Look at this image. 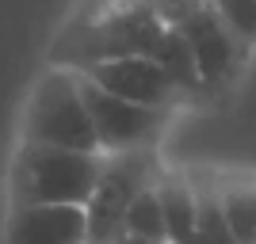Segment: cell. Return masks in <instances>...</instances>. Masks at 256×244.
Returning <instances> with one entry per match:
<instances>
[{
    "mask_svg": "<svg viewBox=\"0 0 256 244\" xmlns=\"http://www.w3.org/2000/svg\"><path fill=\"white\" fill-rule=\"evenodd\" d=\"M76 84H80V96H84L88 118H92V130H96V145L104 157H118V153H142V149H153L164 130L172 126V111H150V107L126 103V99L111 96L104 88H96L88 76L76 73Z\"/></svg>",
    "mask_w": 256,
    "mask_h": 244,
    "instance_id": "obj_6",
    "label": "cell"
},
{
    "mask_svg": "<svg viewBox=\"0 0 256 244\" xmlns=\"http://www.w3.org/2000/svg\"><path fill=\"white\" fill-rule=\"evenodd\" d=\"M115 244H153V241H142V237H126V233H122Z\"/></svg>",
    "mask_w": 256,
    "mask_h": 244,
    "instance_id": "obj_14",
    "label": "cell"
},
{
    "mask_svg": "<svg viewBox=\"0 0 256 244\" xmlns=\"http://www.w3.org/2000/svg\"><path fill=\"white\" fill-rule=\"evenodd\" d=\"M104 160V153H73V149L20 141L8 180L12 210L20 206H80L84 210L100 183Z\"/></svg>",
    "mask_w": 256,
    "mask_h": 244,
    "instance_id": "obj_2",
    "label": "cell"
},
{
    "mask_svg": "<svg viewBox=\"0 0 256 244\" xmlns=\"http://www.w3.org/2000/svg\"><path fill=\"white\" fill-rule=\"evenodd\" d=\"M157 176H160V168H157V160H153V149L107 157L96 191H92V199L84 206L88 244H115L122 237V225H126V214L134 206V199L146 187H153Z\"/></svg>",
    "mask_w": 256,
    "mask_h": 244,
    "instance_id": "obj_5",
    "label": "cell"
},
{
    "mask_svg": "<svg viewBox=\"0 0 256 244\" xmlns=\"http://www.w3.org/2000/svg\"><path fill=\"white\" fill-rule=\"evenodd\" d=\"M8 244H88L80 206H20L8 214Z\"/></svg>",
    "mask_w": 256,
    "mask_h": 244,
    "instance_id": "obj_8",
    "label": "cell"
},
{
    "mask_svg": "<svg viewBox=\"0 0 256 244\" xmlns=\"http://www.w3.org/2000/svg\"><path fill=\"white\" fill-rule=\"evenodd\" d=\"M218 206L237 244H256V180H218Z\"/></svg>",
    "mask_w": 256,
    "mask_h": 244,
    "instance_id": "obj_10",
    "label": "cell"
},
{
    "mask_svg": "<svg viewBox=\"0 0 256 244\" xmlns=\"http://www.w3.org/2000/svg\"><path fill=\"white\" fill-rule=\"evenodd\" d=\"M226 27L237 34V42L245 46V53H256V0H210Z\"/></svg>",
    "mask_w": 256,
    "mask_h": 244,
    "instance_id": "obj_13",
    "label": "cell"
},
{
    "mask_svg": "<svg viewBox=\"0 0 256 244\" xmlns=\"http://www.w3.org/2000/svg\"><path fill=\"white\" fill-rule=\"evenodd\" d=\"M118 57H150L195 103L210 99L188 46L164 23L153 0H80L73 15L62 23V31L54 34L46 50V69L84 73L100 61Z\"/></svg>",
    "mask_w": 256,
    "mask_h": 244,
    "instance_id": "obj_1",
    "label": "cell"
},
{
    "mask_svg": "<svg viewBox=\"0 0 256 244\" xmlns=\"http://www.w3.org/2000/svg\"><path fill=\"white\" fill-rule=\"evenodd\" d=\"M153 4L164 15V23L180 34V42L188 46L206 96L210 99L230 96L252 57L237 42V34L226 27L218 8L210 0H153Z\"/></svg>",
    "mask_w": 256,
    "mask_h": 244,
    "instance_id": "obj_3",
    "label": "cell"
},
{
    "mask_svg": "<svg viewBox=\"0 0 256 244\" xmlns=\"http://www.w3.org/2000/svg\"><path fill=\"white\" fill-rule=\"evenodd\" d=\"M122 233H126V237H142V241H153V244H168L164 214H160V202H157V191H153V187H146V191L134 199Z\"/></svg>",
    "mask_w": 256,
    "mask_h": 244,
    "instance_id": "obj_12",
    "label": "cell"
},
{
    "mask_svg": "<svg viewBox=\"0 0 256 244\" xmlns=\"http://www.w3.org/2000/svg\"><path fill=\"white\" fill-rule=\"evenodd\" d=\"M195 183V202H199V218H195V229L184 244H237L230 225L222 218V206H218V180H199L192 176Z\"/></svg>",
    "mask_w": 256,
    "mask_h": 244,
    "instance_id": "obj_11",
    "label": "cell"
},
{
    "mask_svg": "<svg viewBox=\"0 0 256 244\" xmlns=\"http://www.w3.org/2000/svg\"><path fill=\"white\" fill-rule=\"evenodd\" d=\"M23 141L50 149H73V153H100L76 73L46 69L34 80L31 99L23 107Z\"/></svg>",
    "mask_w": 256,
    "mask_h": 244,
    "instance_id": "obj_4",
    "label": "cell"
},
{
    "mask_svg": "<svg viewBox=\"0 0 256 244\" xmlns=\"http://www.w3.org/2000/svg\"><path fill=\"white\" fill-rule=\"evenodd\" d=\"M153 191H157L160 214H164V229H168V244H184L195 229V218H199V202H195V183L192 176H180V172H160L153 180Z\"/></svg>",
    "mask_w": 256,
    "mask_h": 244,
    "instance_id": "obj_9",
    "label": "cell"
},
{
    "mask_svg": "<svg viewBox=\"0 0 256 244\" xmlns=\"http://www.w3.org/2000/svg\"><path fill=\"white\" fill-rule=\"evenodd\" d=\"M80 76H88L96 88L111 92V96L126 99V103L150 107V111H184L195 107V99L172 80L157 61L150 57H118V61H100L92 69H84Z\"/></svg>",
    "mask_w": 256,
    "mask_h": 244,
    "instance_id": "obj_7",
    "label": "cell"
}]
</instances>
